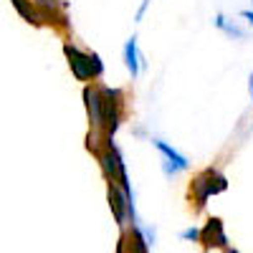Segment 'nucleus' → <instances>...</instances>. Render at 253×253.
<instances>
[{
    "label": "nucleus",
    "mask_w": 253,
    "mask_h": 253,
    "mask_svg": "<svg viewBox=\"0 0 253 253\" xmlns=\"http://www.w3.org/2000/svg\"><path fill=\"white\" fill-rule=\"evenodd\" d=\"M228 187V180L218 172V170H203L195 180H193V195L198 208H203L213 195H220Z\"/></svg>",
    "instance_id": "obj_2"
},
{
    "label": "nucleus",
    "mask_w": 253,
    "mask_h": 253,
    "mask_svg": "<svg viewBox=\"0 0 253 253\" xmlns=\"http://www.w3.org/2000/svg\"><path fill=\"white\" fill-rule=\"evenodd\" d=\"M241 15H243V18H248V20H251V23H253V13H251V10H243Z\"/></svg>",
    "instance_id": "obj_7"
},
{
    "label": "nucleus",
    "mask_w": 253,
    "mask_h": 253,
    "mask_svg": "<svg viewBox=\"0 0 253 253\" xmlns=\"http://www.w3.org/2000/svg\"><path fill=\"white\" fill-rule=\"evenodd\" d=\"M155 147H157V150L165 155V160H167V167H165V170L167 172H177V170H185V167H187V160L177 152V150H172V147L170 144H165V142H155Z\"/></svg>",
    "instance_id": "obj_4"
},
{
    "label": "nucleus",
    "mask_w": 253,
    "mask_h": 253,
    "mask_svg": "<svg viewBox=\"0 0 253 253\" xmlns=\"http://www.w3.org/2000/svg\"><path fill=\"white\" fill-rule=\"evenodd\" d=\"M248 86H251V94H253V76H251V84H248Z\"/></svg>",
    "instance_id": "obj_8"
},
{
    "label": "nucleus",
    "mask_w": 253,
    "mask_h": 253,
    "mask_svg": "<svg viewBox=\"0 0 253 253\" xmlns=\"http://www.w3.org/2000/svg\"><path fill=\"white\" fill-rule=\"evenodd\" d=\"M63 53H66L69 66H71V71H74V76H76V79L89 81V79L101 76L104 63L99 61V56H96V53H84V51H79L76 46H69V43L63 46Z\"/></svg>",
    "instance_id": "obj_1"
},
{
    "label": "nucleus",
    "mask_w": 253,
    "mask_h": 253,
    "mask_svg": "<svg viewBox=\"0 0 253 253\" xmlns=\"http://www.w3.org/2000/svg\"><path fill=\"white\" fill-rule=\"evenodd\" d=\"M200 243L205 248H228V238H225L220 218H210L208 220V225L200 230Z\"/></svg>",
    "instance_id": "obj_3"
},
{
    "label": "nucleus",
    "mask_w": 253,
    "mask_h": 253,
    "mask_svg": "<svg viewBox=\"0 0 253 253\" xmlns=\"http://www.w3.org/2000/svg\"><path fill=\"white\" fill-rule=\"evenodd\" d=\"M124 61H126V69H129V74L137 76V74H139V53H137V38H134V36L126 41V46H124Z\"/></svg>",
    "instance_id": "obj_5"
},
{
    "label": "nucleus",
    "mask_w": 253,
    "mask_h": 253,
    "mask_svg": "<svg viewBox=\"0 0 253 253\" xmlns=\"http://www.w3.org/2000/svg\"><path fill=\"white\" fill-rule=\"evenodd\" d=\"M182 238L185 241H200V230L198 228H190V230H185V233H182Z\"/></svg>",
    "instance_id": "obj_6"
}]
</instances>
